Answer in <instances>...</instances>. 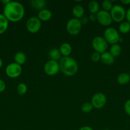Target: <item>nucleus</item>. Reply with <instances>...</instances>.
Wrapping results in <instances>:
<instances>
[{
    "label": "nucleus",
    "instance_id": "obj_15",
    "mask_svg": "<svg viewBox=\"0 0 130 130\" xmlns=\"http://www.w3.org/2000/svg\"><path fill=\"white\" fill-rule=\"evenodd\" d=\"M46 3H47L45 0H32L29 2L30 6H31L32 8L38 10V11L45 8V7L46 6Z\"/></svg>",
    "mask_w": 130,
    "mask_h": 130
},
{
    "label": "nucleus",
    "instance_id": "obj_12",
    "mask_svg": "<svg viewBox=\"0 0 130 130\" xmlns=\"http://www.w3.org/2000/svg\"><path fill=\"white\" fill-rule=\"evenodd\" d=\"M52 12H51L50 10L47 8H44L43 9V10L39 11L37 17H38L41 21L47 22L52 18Z\"/></svg>",
    "mask_w": 130,
    "mask_h": 130
},
{
    "label": "nucleus",
    "instance_id": "obj_13",
    "mask_svg": "<svg viewBox=\"0 0 130 130\" xmlns=\"http://www.w3.org/2000/svg\"><path fill=\"white\" fill-rule=\"evenodd\" d=\"M101 61L105 65H112L114 62L115 58L109 52H105L101 54Z\"/></svg>",
    "mask_w": 130,
    "mask_h": 130
},
{
    "label": "nucleus",
    "instance_id": "obj_6",
    "mask_svg": "<svg viewBox=\"0 0 130 130\" xmlns=\"http://www.w3.org/2000/svg\"><path fill=\"white\" fill-rule=\"evenodd\" d=\"M82 24L79 19L72 18L67 22L66 30L72 36H76L80 32L82 29Z\"/></svg>",
    "mask_w": 130,
    "mask_h": 130
},
{
    "label": "nucleus",
    "instance_id": "obj_22",
    "mask_svg": "<svg viewBox=\"0 0 130 130\" xmlns=\"http://www.w3.org/2000/svg\"><path fill=\"white\" fill-rule=\"evenodd\" d=\"M109 52L114 58H115V57H118L121 54L122 48L119 44H112L110 48Z\"/></svg>",
    "mask_w": 130,
    "mask_h": 130
},
{
    "label": "nucleus",
    "instance_id": "obj_20",
    "mask_svg": "<svg viewBox=\"0 0 130 130\" xmlns=\"http://www.w3.org/2000/svg\"><path fill=\"white\" fill-rule=\"evenodd\" d=\"M48 56H49L50 58L52 60H55V61H58L61 60V53L60 52L59 49H57V48H52L49 51V53H48Z\"/></svg>",
    "mask_w": 130,
    "mask_h": 130
},
{
    "label": "nucleus",
    "instance_id": "obj_29",
    "mask_svg": "<svg viewBox=\"0 0 130 130\" xmlns=\"http://www.w3.org/2000/svg\"><path fill=\"white\" fill-rule=\"evenodd\" d=\"M79 20H80V23H81L82 25H85V24H87L88 23V22L89 21V19H88L87 17H85V16H83L82 17L80 18V19H79Z\"/></svg>",
    "mask_w": 130,
    "mask_h": 130
},
{
    "label": "nucleus",
    "instance_id": "obj_33",
    "mask_svg": "<svg viewBox=\"0 0 130 130\" xmlns=\"http://www.w3.org/2000/svg\"><path fill=\"white\" fill-rule=\"evenodd\" d=\"M79 130H93V129L89 126H84L81 127Z\"/></svg>",
    "mask_w": 130,
    "mask_h": 130
},
{
    "label": "nucleus",
    "instance_id": "obj_17",
    "mask_svg": "<svg viewBox=\"0 0 130 130\" xmlns=\"http://www.w3.org/2000/svg\"><path fill=\"white\" fill-rule=\"evenodd\" d=\"M26 55L25 53L22 52H18L14 55V60L15 63L17 64L22 66L24 64L26 61Z\"/></svg>",
    "mask_w": 130,
    "mask_h": 130
},
{
    "label": "nucleus",
    "instance_id": "obj_1",
    "mask_svg": "<svg viewBox=\"0 0 130 130\" xmlns=\"http://www.w3.org/2000/svg\"><path fill=\"white\" fill-rule=\"evenodd\" d=\"M25 14V9L22 3L18 1H11L5 6L3 15L8 21L17 22L23 19Z\"/></svg>",
    "mask_w": 130,
    "mask_h": 130
},
{
    "label": "nucleus",
    "instance_id": "obj_9",
    "mask_svg": "<svg viewBox=\"0 0 130 130\" xmlns=\"http://www.w3.org/2000/svg\"><path fill=\"white\" fill-rule=\"evenodd\" d=\"M22 71L21 66L17 64L15 62L11 63L6 66V74L10 78H17L18 77L20 76Z\"/></svg>",
    "mask_w": 130,
    "mask_h": 130
},
{
    "label": "nucleus",
    "instance_id": "obj_7",
    "mask_svg": "<svg viewBox=\"0 0 130 130\" xmlns=\"http://www.w3.org/2000/svg\"><path fill=\"white\" fill-rule=\"evenodd\" d=\"M107 99L104 93L101 92L96 93L91 98L90 103L93 105V108L97 109H100L104 107L107 104Z\"/></svg>",
    "mask_w": 130,
    "mask_h": 130
},
{
    "label": "nucleus",
    "instance_id": "obj_8",
    "mask_svg": "<svg viewBox=\"0 0 130 130\" xmlns=\"http://www.w3.org/2000/svg\"><path fill=\"white\" fill-rule=\"evenodd\" d=\"M42 27V21L36 17H32L28 19L26 22V29L28 32L35 34L39 32Z\"/></svg>",
    "mask_w": 130,
    "mask_h": 130
},
{
    "label": "nucleus",
    "instance_id": "obj_31",
    "mask_svg": "<svg viewBox=\"0 0 130 130\" xmlns=\"http://www.w3.org/2000/svg\"><path fill=\"white\" fill-rule=\"evenodd\" d=\"M89 20H90L92 22H94L96 20V14H92L90 13V15L88 17Z\"/></svg>",
    "mask_w": 130,
    "mask_h": 130
},
{
    "label": "nucleus",
    "instance_id": "obj_27",
    "mask_svg": "<svg viewBox=\"0 0 130 130\" xmlns=\"http://www.w3.org/2000/svg\"><path fill=\"white\" fill-rule=\"evenodd\" d=\"M90 58H91V60L93 61V62H95V63L96 62H98L99 61H100L101 60V54L98 53V52H94V53L92 54Z\"/></svg>",
    "mask_w": 130,
    "mask_h": 130
},
{
    "label": "nucleus",
    "instance_id": "obj_37",
    "mask_svg": "<svg viewBox=\"0 0 130 130\" xmlns=\"http://www.w3.org/2000/svg\"><path fill=\"white\" fill-rule=\"evenodd\" d=\"M129 75H130V71H129Z\"/></svg>",
    "mask_w": 130,
    "mask_h": 130
},
{
    "label": "nucleus",
    "instance_id": "obj_19",
    "mask_svg": "<svg viewBox=\"0 0 130 130\" xmlns=\"http://www.w3.org/2000/svg\"><path fill=\"white\" fill-rule=\"evenodd\" d=\"M117 81L120 85H126L130 81V75L129 74V73H126V72L121 73L117 76Z\"/></svg>",
    "mask_w": 130,
    "mask_h": 130
},
{
    "label": "nucleus",
    "instance_id": "obj_25",
    "mask_svg": "<svg viewBox=\"0 0 130 130\" xmlns=\"http://www.w3.org/2000/svg\"><path fill=\"white\" fill-rule=\"evenodd\" d=\"M101 6L103 10H105L106 11L110 12L111 10L113 8V5L112 4V2L110 0H104L101 3Z\"/></svg>",
    "mask_w": 130,
    "mask_h": 130
},
{
    "label": "nucleus",
    "instance_id": "obj_24",
    "mask_svg": "<svg viewBox=\"0 0 130 130\" xmlns=\"http://www.w3.org/2000/svg\"><path fill=\"white\" fill-rule=\"evenodd\" d=\"M17 91L19 95H25L28 91V86L24 83H19L17 87Z\"/></svg>",
    "mask_w": 130,
    "mask_h": 130
},
{
    "label": "nucleus",
    "instance_id": "obj_36",
    "mask_svg": "<svg viewBox=\"0 0 130 130\" xmlns=\"http://www.w3.org/2000/svg\"><path fill=\"white\" fill-rule=\"evenodd\" d=\"M2 66H3V60H1V58H0V69L2 67Z\"/></svg>",
    "mask_w": 130,
    "mask_h": 130
},
{
    "label": "nucleus",
    "instance_id": "obj_4",
    "mask_svg": "<svg viewBox=\"0 0 130 130\" xmlns=\"http://www.w3.org/2000/svg\"><path fill=\"white\" fill-rule=\"evenodd\" d=\"M126 12L124 8L119 5H114L110 11L112 20L115 22H122L126 18Z\"/></svg>",
    "mask_w": 130,
    "mask_h": 130
},
{
    "label": "nucleus",
    "instance_id": "obj_18",
    "mask_svg": "<svg viewBox=\"0 0 130 130\" xmlns=\"http://www.w3.org/2000/svg\"><path fill=\"white\" fill-rule=\"evenodd\" d=\"M99 4L96 1H90L88 4V9L90 13L92 14H97L100 10H99Z\"/></svg>",
    "mask_w": 130,
    "mask_h": 130
},
{
    "label": "nucleus",
    "instance_id": "obj_30",
    "mask_svg": "<svg viewBox=\"0 0 130 130\" xmlns=\"http://www.w3.org/2000/svg\"><path fill=\"white\" fill-rule=\"evenodd\" d=\"M5 88H6V85L5 83L4 82L3 80L0 79V93H2L5 91Z\"/></svg>",
    "mask_w": 130,
    "mask_h": 130
},
{
    "label": "nucleus",
    "instance_id": "obj_23",
    "mask_svg": "<svg viewBox=\"0 0 130 130\" xmlns=\"http://www.w3.org/2000/svg\"><path fill=\"white\" fill-rule=\"evenodd\" d=\"M119 30L122 34H127L130 31V23L127 21H123L119 25Z\"/></svg>",
    "mask_w": 130,
    "mask_h": 130
},
{
    "label": "nucleus",
    "instance_id": "obj_2",
    "mask_svg": "<svg viewBox=\"0 0 130 130\" xmlns=\"http://www.w3.org/2000/svg\"><path fill=\"white\" fill-rule=\"evenodd\" d=\"M60 71L67 76H73L79 70V66L76 60L73 57H63L59 62Z\"/></svg>",
    "mask_w": 130,
    "mask_h": 130
},
{
    "label": "nucleus",
    "instance_id": "obj_34",
    "mask_svg": "<svg viewBox=\"0 0 130 130\" xmlns=\"http://www.w3.org/2000/svg\"><path fill=\"white\" fill-rule=\"evenodd\" d=\"M121 3L124 4V5H129L130 4V0H121Z\"/></svg>",
    "mask_w": 130,
    "mask_h": 130
},
{
    "label": "nucleus",
    "instance_id": "obj_28",
    "mask_svg": "<svg viewBox=\"0 0 130 130\" xmlns=\"http://www.w3.org/2000/svg\"><path fill=\"white\" fill-rule=\"evenodd\" d=\"M124 109L125 112L130 116V99L127 100L125 102L124 105Z\"/></svg>",
    "mask_w": 130,
    "mask_h": 130
},
{
    "label": "nucleus",
    "instance_id": "obj_3",
    "mask_svg": "<svg viewBox=\"0 0 130 130\" xmlns=\"http://www.w3.org/2000/svg\"><path fill=\"white\" fill-rule=\"evenodd\" d=\"M103 38L108 43V44L109 43L112 45L118 44L119 42L121 41V40L119 32L117 31V29L112 27H108L104 30Z\"/></svg>",
    "mask_w": 130,
    "mask_h": 130
},
{
    "label": "nucleus",
    "instance_id": "obj_35",
    "mask_svg": "<svg viewBox=\"0 0 130 130\" xmlns=\"http://www.w3.org/2000/svg\"><path fill=\"white\" fill-rule=\"evenodd\" d=\"M10 2H11V1H10V0H3L2 1V3L4 4L5 6H6V5H8Z\"/></svg>",
    "mask_w": 130,
    "mask_h": 130
},
{
    "label": "nucleus",
    "instance_id": "obj_16",
    "mask_svg": "<svg viewBox=\"0 0 130 130\" xmlns=\"http://www.w3.org/2000/svg\"><path fill=\"white\" fill-rule=\"evenodd\" d=\"M84 13H85V10L82 5H75L72 9V13L75 19H80V18L84 16Z\"/></svg>",
    "mask_w": 130,
    "mask_h": 130
},
{
    "label": "nucleus",
    "instance_id": "obj_26",
    "mask_svg": "<svg viewBox=\"0 0 130 130\" xmlns=\"http://www.w3.org/2000/svg\"><path fill=\"white\" fill-rule=\"evenodd\" d=\"M93 106L90 102H85L81 106V110L82 112L87 114L90 113L93 110Z\"/></svg>",
    "mask_w": 130,
    "mask_h": 130
},
{
    "label": "nucleus",
    "instance_id": "obj_11",
    "mask_svg": "<svg viewBox=\"0 0 130 130\" xmlns=\"http://www.w3.org/2000/svg\"><path fill=\"white\" fill-rule=\"evenodd\" d=\"M96 20L103 26H108L113 21L110 12L103 10L96 14Z\"/></svg>",
    "mask_w": 130,
    "mask_h": 130
},
{
    "label": "nucleus",
    "instance_id": "obj_10",
    "mask_svg": "<svg viewBox=\"0 0 130 130\" xmlns=\"http://www.w3.org/2000/svg\"><path fill=\"white\" fill-rule=\"evenodd\" d=\"M44 71L46 74L49 76L56 75L60 71L59 62L52 60L47 61L44 66Z\"/></svg>",
    "mask_w": 130,
    "mask_h": 130
},
{
    "label": "nucleus",
    "instance_id": "obj_21",
    "mask_svg": "<svg viewBox=\"0 0 130 130\" xmlns=\"http://www.w3.org/2000/svg\"><path fill=\"white\" fill-rule=\"evenodd\" d=\"M8 22L3 14H0V34L4 33L7 30Z\"/></svg>",
    "mask_w": 130,
    "mask_h": 130
},
{
    "label": "nucleus",
    "instance_id": "obj_14",
    "mask_svg": "<svg viewBox=\"0 0 130 130\" xmlns=\"http://www.w3.org/2000/svg\"><path fill=\"white\" fill-rule=\"evenodd\" d=\"M59 51L63 57H69L72 52V47L68 43H64L60 46Z\"/></svg>",
    "mask_w": 130,
    "mask_h": 130
},
{
    "label": "nucleus",
    "instance_id": "obj_5",
    "mask_svg": "<svg viewBox=\"0 0 130 130\" xmlns=\"http://www.w3.org/2000/svg\"><path fill=\"white\" fill-rule=\"evenodd\" d=\"M92 46L96 52L101 54L107 52L108 44L103 37L98 36L93 38L92 41Z\"/></svg>",
    "mask_w": 130,
    "mask_h": 130
},
{
    "label": "nucleus",
    "instance_id": "obj_32",
    "mask_svg": "<svg viewBox=\"0 0 130 130\" xmlns=\"http://www.w3.org/2000/svg\"><path fill=\"white\" fill-rule=\"evenodd\" d=\"M126 21L128 22L129 23H130V8H129L127 9V10L126 11Z\"/></svg>",
    "mask_w": 130,
    "mask_h": 130
}]
</instances>
